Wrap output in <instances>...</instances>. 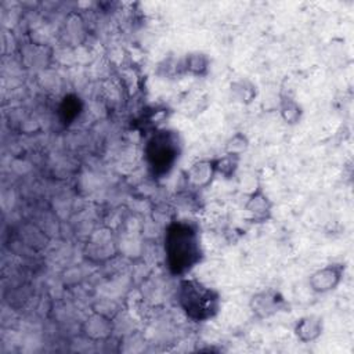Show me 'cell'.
Returning <instances> with one entry per match:
<instances>
[{
    "mask_svg": "<svg viewBox=\"0 0 354 354\" xmlns=\"http://www.w3.org/2000/svg\"><path fill=\"white\" fill-rule=\"evenodd\" d=\"M165 257L171 275H188L203 259L199 230L189 221H173L165 232Z\"/></svg>",
    "mask_w": 354,
    "mask_h": 354,
    "instance_id": "6da1fadb",
    "label": "cell"
},
{
    "mask_svg": "<svg viewBox=\"0 0 354 354\" xmlns=\"http://www.w3.org/2000/svg\"><path fill=\"white\" fill-rule=\"evenodd\" d=\"M176 299L181 311L195 322L213 319L221 308L220 292L189 275L178 278Z\"/></svg>",
    "mask_w": 354,
    "mask_h": 354,
    "instance_id": "7a4b0ae2",
    "label": "cell"
},
{
    "mask_svg": "<svg viewBox=\"0 0 354 354\" xmlns=\"http://www.w3.org/2000/svg\"><path fill=\"white\" fill-rule=\"evenodd\" d=\"M145 158L151 170L163 176L167 174L181 153V141L176 131L169 129L156 130L147 141Z\"/></svg>",
    "mask_w": 354,
    "mask_h": 354,
    "instance_id": "3957f363",
    "label": "cell"
},
{
    "mask_svg": "<svg viewBox=\"0 0 354 354\" xmlns=\"http://www.w3.org/2000/svg\"><path fill=\"white\" fill-rule=\"evenodd\" d=\"M249 310L254 318L263 321L290 311V304L281 290L275 288H264L250 296Z\"/></svg>",
    "mask_w": 354,
    "mask_h": 354,
    "instance_id": "277c9868",
    "label": "cell"
},
{
    "mask_svg": "<svg viewBox=\"0 0 354 354\" xmlns=\"http://www.w3.org/2000/svg\"><path fill=\"white\" fill-rule=\"evenodd\" d=\"M243 210L248 220L253 224L261 225L272 220L274 202L260 183L248 194L243 203Z\"/></svg>",
    "mask_w": 354,
    "mask_h": 354,
    "instance_id": "5b68a950",
    "label": "cell"
},
{
    "mask_svg": "<svg viewBox=\"0 0 354 354\" xmlns=\"http://www.w3.org/2000/svg\"><path fill=\"white\" fill-rule=\"evenodd\" d=\"M346 263L333 261L315 270L308 278V286L315 295H326L333 292L343 281L346 274Z\"/></svg>",
    "mask_w": 354,
    "mask_h": 354,
    "instance_id": "8992f818",
    "label": "cell"
},
{
    "mask_svg": "<svg viewBox=\"0 0 354 354\" xmlns=\"http://www.w3.org/2000/svg\"><path fill=\"white\" fill-rule=\"evenodd\" d=\"M115 330L113 321L101 311H91L82 324V335L90 342H105Z\"/></svg>",
    "mask_w": 354,
    "mask_h": 354,
    "instance_id": "52a82bcc",
    "label": "cell"
},
{
    "mask_svg": "<svg viewBox=\"0 0 354 354\" xmlns=\"http://www.w3.org/2000/svg\"><path fill=\"white\" fill-rule=\"evenodd\" d=\"M185 180L189 187L203 189L212 185L216 178V166L213 158H202L191 163L185 170Z\"/></svg>",
    "mask_w": 354,
    "mask_h": 354,
    "instance_id": "ba28073f",
    "label": "cell"
},
{
    "mask_svg": "<svg viewBox=\"0 0 354 354\" xmlns=\"http://www.w3.org/2000/svg\"><path fill=\"white\" fill-rule=\"evenodd\" d=\"M324 333V318L318 314H307L296 319L293 335L301 343H313Z\"/></svg>",
    "mask_w": 354,
    "mask_h": 354,
    "instance_id": "9c48e42d",
    "label": "cell"
},
{
    "mask_svg": "<svg viewBox=\"0 0 354 354\" xmlns=\"http://www.w3.org/2000/svg\"><path fill=\"white\" fill-rule=\"evenodd\" d=\"M231 101L241 105H250L259 94L257 86L249 77H238L230 83L228 87Z\"/></svg>",
    "mask_w": 354,
    "mask_h": 354,
    "instance_id": "30bf717a",
    "label": "cell"
},
{
    "mask_svg": "<svg viewBox=\"0 0 354 354\" xmlns=\"http://www.w3.org/2000/svg\"><path fill=\"white\" fill-rule=\"evenodd\" d=\"M278 112L281 119L288 126H296L301 122L303 106L290 95L281 94L278 100Z\"/></svg>",
    "mask_w": 354,
    "mask_h": 354,
    "instance_id": "8fae6325",
    "label": "cell"
},
{
    "mask_svg": "<svg viewBox=\"0 0 354 354\" xmlns=\"http://www.w3.org/2000/svg\"><path fill=\"white\" fill-rule=\"evenodd\" d=\"M181 68L188 75L202 77L207 75L210 69V58L202 51H191L183 58Z\"/></svg>",
    "mask_w": 354,
    "mask_h": 354,
    "instance_id": "7c38bea8",
    "label": "cell"
},
{
    "mask_svg": "<svg viewBox=\"0 0 354 354\" xmlns=\"http://www.w3.org/2000/svg\"><path fill=\"white\" fill-rule=\"evenodd\" d=\"M213 159H214V166H216V174L221 176V178H224V180H231L232 177H235V174L239 169L242 156L224 152L223 155L216 156Z\"/></svg>",
    "mask_w": 354,
    "mask_h": 354,
    "instance_id": "4fadbf2b",
    "label": "cell"
},
{
    "mask_svg": "<svg viewBox=\"0 0 354 354\" xmlns=\"http://www.w3.org/2000/svg\"><path fill=\"white\" fill-rule=\"evenodd\" d=\"M249 144H250L249 138H248V136L245 133L235 131L225 141V151L224 152L242 156L249 149Z\"/></svg>",
    "mask_w": 354,
    "mask_h": 354,
    "instance_id": "5bb4252c",
    "label": "cell"
}]
</instances>
